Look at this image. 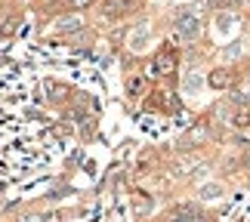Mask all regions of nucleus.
<instances>
[{"label": "nucleus", "mask_w": 250, "mask_h": 222, "mask_svg": "<svg viewBox=\"0 0 250 222\" xmlns=\"http://www.w3.org/2000/svg\"><path fill=\"white\" fill-rule=\"evenodd\" d=\"M232 123H235V127H247V123H250V111H247V108L238 111L235 118H232Z\"/></svg>", "instance_id": "6"}, {"label": "nucleus", "mask_w": 250, "mask_h": 222, "mask_svg": "<svg viewBox=\"0 0 250 222\" xmlns=\"http://www.w3.org/2000/svg\"><path fill=\"white\" fill-rule=\"evenodd\" d=\"M201 31V19L198 16H179V22H176V37L179 40H195Z\"/></svg>", "instance_id": "1"}, {"label": "nucleus", "mask_w": 250, "mask_h": 222, "mask_svg": "<svg viewBox=\"0 0 250 222\" xmlns=\"http://www.w3.org/2000/svg\"><path fill=\"white\" fill-rule=\"evenodd\" d=\"M81 28H83V19L81 16H62V19H56L53 31L62 34V37H71V34H78Z\"/></svg>", "instance_id": "2"}, {"label": "nucleus", "mask_w": 250, "mask_h": 222, "mask_svg": "<svg viewBox=\"0 0 250 222\" xmlns=\"http://www.w3.org/2000/svg\"><path fill=\"white\" fill-rule=\"evenodd\" d=\"M219 191H223V188H219V185H207V188H204V198H216Z\"/></svg>", "instance_id": "8"}, {"label": "nucleus", "mask_w": 250, "mask_h": 222, "mask_svg": "<svg viewBox=\"0 0 250 222\" xmlns=\"http://www.w3.org/2000/svg\"><path fill=\"white\" fill-rule=\"evenodd\" d=\"M86 3H93V0H71V6H86Z\"/></svg>", "instance_id": "10"}, {"label": "nucleus", "mask_w": 250, "mask_h": 222, "mask_svg": "<svg viewBox=\"0 0 250 222\" xmlns=\"http://www.w3.org/2000/svg\"><path fill=\"white\" fill-rule=\"evenodd\" d=\"M121 13H127V0H108V6H105V16H108V19H118Z\"/></svg>", "instance_id": "4"}, {"label": "nucleus", "mask_w": 250, "mask_h": 222, "mask_svg": "<svg viewBox=\"0 0 250 222\" xmlns=\"http://www.w3.org/2000/svg\"><path fill=\"white\" fill-rule=\"evenodd\" d=\"M173 68H176V56H173L170 50H164L155 59V74H173Z\"/></svg>", "instance_id": "3"}, {"label": "nucleus", "mask_w": 250, "mask_h": 222, "mask_svg": "<svg viewBox=\"0 0 250 222\" xmlns=\"http://www.w3.org/2000/svg\"><path fill=\"white\" fill-rule=\"evenodd\" d=\"M142 90V81H130V93H139Z\"/></svg>", "instance_id": "9"}, {"label": "nucleus", "mask_w": 250, "mask_h": 222, "mask_svg": "<svg viewBox=\"0 0 250 222\" xmlns=\"http://www.w3.org/2000/svg\"><path fill=\"white\" fill-rule=\"evenodd\" d=\"M173 222H204V219H201L198 213H191V210H182V216H176Z\"/></svg>", "instance_id": "7"}, {"label": "nucleus", "mask_w": 250, "mask_h": 222, "mask_svg": "<svg viewBox=\"0 0 250 222\" xmlns=\"http://www.w3.org/2000/svg\"><path fill=\"white\" fill-rule=\"evenodd\" d=\"M210 83L223 90V86H229V83H232V74H229L226 68H219V71H213V74H210Z\"/></svg>", "instance_id": "5"}]
</instances>
